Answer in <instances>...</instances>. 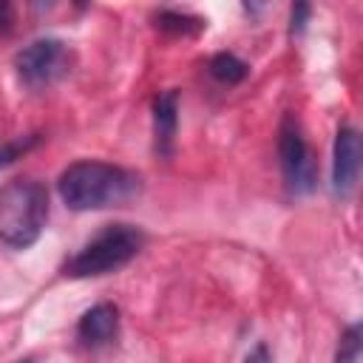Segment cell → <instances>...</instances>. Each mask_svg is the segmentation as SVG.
Listing matches in <instances>:
<instances>
[{
	"mask_svg": "<svg viewBox=\"0 0 363 363\" xmlns=\"http://www.w3.org/2000/svg\"><path fill=\"white\" fill-rule=\"evenodd\" d=\"M48 221V190L37 179H11L0 187V241L14 250L31 247Z\"/></svg>",
	"mask_w": 363,
	"mask_h": 363,
	"instance_id": "7a4b0ae2",
	"label": "cell"
},
{
	"mask_svg": "<svg viewBox=\"0 0 363 363\" xmlns=\"http://www.w3.org/2000/svg\"><path fill=\"white\" fill-rule=\"evenodd\" d=\"M17 77L28 88H45L54 79H60L68 68V48L57 37H40L28 43L17 57H14Z\"/></svg>",
	"mask_w": 363,
	"mask_h": 363,
	"instance_id": "5b68a950",
	"label": "cell"
},
{
	"mask_svg": "<svg viewBox=\"0 0 363 363\" xmlns=\"http://www.w3.org/2000/svg\"><path fill=\"white\" fill-rule=\"evenodd\" d=\"M11 23H14V6L0 0V34H9L11 31Z\"/></svg>",
	"mask_w": 363,
	"mask_h": 363,
	"instance_id": "5bb4252c",
	"label": "cell"
},
{
	"mask_svg": "<svg viewBox=\"0 0 363 363\" xmlns=\"http://www.w3.org/2000/svg\"><path fill=\"white\" fill-rule=\"evenodd\" d=\"M204 26H207V20H201L196 14L173 11V9H164L156 14V28L164 34H199Z\"/></svg>",
	"mask_w": 363,
	"mask_h": 363,
	"instance_id": "9c48e42d",
	"label": "cell"
},
{
	"mask_svg": "<svg viewBox=\"0 0 363 363\" xmlns=\"http://www.w3.org/2000/svg\"><path fill=\"white\" fill-rule=\"evenodd\" d=\"M142 247H145V233L136 224H108L62 264V272L68 278L108 275L130 264Z\"/></svg>",
	"mask_w": 363,
	"mask_h": 363,
	"instance_id": "3957f363",
	"label": "cell"
},
{
	"mask_svg": "<svg viewBox=\"0 0 363 363\" xmlns=\"http://www.w3.org/2000/svg\"><path fill=\"white\" fill-rule=\"evenodd\" d=\"M210 74H213L218 82H224V85H238V82L250 74V65H247L244 60H238L235 54H230V51H218V54L210 60Z\"/></svg>",
	"mask_w": 363,
	"mask_h": 363,
	"instance_id": "30bf717a",
	"label": "cell"
},
{
	"mask_svg": "<svg viewBox=\"0 0 363 363\" xmlns=\"http://www.w3.org/2000/svg\"><path fill=\"white\" fill-rule=\"evenodd\" d=\"M116 332H119V309L113 303H96L85 309L77 323V337L91 349L111 343Z\"/></svg>",
	"mask_w": 363,
	"mask_h": 363,
	"instance_id": "ba28073f",
	"label": "cell"
},
{
	"mask_svg": "<svg viewBox=\"0 0 363 363\" xmlns=\"http://www.w3.org/2000/svg\"><path fill=\"white\" fill-rule=\"evenodd\" d=\"M360 323H349L337 340L335 360L332 363H357L360 360Z\"/></svg>",
	"mask_w": 363,
	"mask_h": 363,
	"instance_id": "8fae6325",
	"label": "cell"
},
{
	"mask_svg": "<svg viewBox=\"0 0 363 363\" xmlns=\"http://www.w3.org/2000/svg\"><path fill=\"white\" fill-rule=\"evenodd\" d=\"M278 159L286 190L292 196H306L318 184V162L303 136V128L295 113H284L278 125Z\"/></svg>",
	"mask_w": 363,
	"mask_h": 363,
	"instance_id": "277c9868",
	"label": "cell"
},
{
	"mask_svg": "<svg viewBox=\"0 0 363 363\" xmlns=\"http://www.w3.org/2000/svg\"><path fill=\"white\" fill-rule=\"evenodd\" d=\"M57 190H60V199L77 213L105 210V207H122L133 201L142 193V179L128 167L82 159L68 164L60 173Z\"/></svg>",
	"mask_w": 363,
	"mask_h": 363,
	"instance_id": "6da1fadb",
	"label": "cell"
},
{
	"mask_svg": "<svg viewBox=\"0 0 363 363\" xmlns=\"http://www.w3.org/2000/svg\"><path fill=\"white\" fill-rule=\"evenodd\" d=\"M17 363H34V360H31V357H23V360H17Z\"/></svg>",
	"mask_w": 363,
	"mask_h": 363,
	"instance_id": "9a60e30c",
	"label": "cell"
},
{
	"mask_svg": "<svg viewBox=\"0 0 363 363\" xmlns=\"http://www.w3.org/2000/svg\"><path fill=\"white\" fill-rule=\"evenodd\" d=\"M312 17V6L309 3H295L292 6V14H289V37H301L306 23Z\"/></svg>",
	"mask_w": 363,
	"mask_h": 363,
	"instance_id": "7c38bea8",
	"label": "cell"
},
{
	"mask_svg": "<svg viewBox=\"0 0 363 363\" xmlns=\"http://www.w3.org/2000/svg\"><path fill=\"white\" fill-rule=\"evenodd\" d=\"M176 130H179V91L167 88L153 99V147L162 159L173 156Z\"/></svg>",
	"mask_w": 363,
	"mask_h": 363,
	"instance_id": "52a82bcc",
	"label": "cell"
},
{
	"mask_svg": "<svg viewBox=\"0 0 363 363\" xmlns=\"http://www.w3.org/2000/svg\"><path fill=\"white\" fill-rule=\"evenodd\" d=\"M244 363H272V354H269L267 343H255V346H252V349L247 352Z\"/></svg>",
	"mask_w": 363,
	"mask_h": 363,
	"instance_id": "4fadbf2b",
	"label": "cell"
},
{
	"mask_svg": "<svg viewBox=\"0 0 363 363\" xmlns=\"http://www.w3.org/2000/svg\"><path fill=\"white\" fill-rule=\"evenodd\" d=\"M360 159H363V147H360V133L352 125H340L335 133V150H332V193L346 199L352 196V190L357 187V176H360Z\"/></svg>",
	"mask_w": 363,
	"mask_h": 363,
	"instance_id": "8992f818",
	"label": "cell"
}]
</instances>
